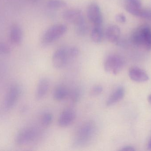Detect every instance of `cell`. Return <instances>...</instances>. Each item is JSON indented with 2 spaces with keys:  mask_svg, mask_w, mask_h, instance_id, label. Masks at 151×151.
<instances>
[{
  "mask_svg": "<svg viewBox=\"0 0 151 151\" xmlns=\"http://www.w3.org/2000/svg\"><path fill=\"white\" fill-rule=\"evenodd\" d=\"M11 52L10 48L9 45L4 43L0 41V55L7 56Z\"/></svg>",
  "mask_w": 151,
  "mask_h": 151,
  "instance_id": "23",
  "label": "cell"
},
{
  "mask_svg": "<svg viewBox=\"0 0 151 151\" xmlns=\"http://www.w3.org/2000/svg\"><path fill=\"white\" fill-rule=\"evenodd\" d=\"M131 41L136 46L146 50L151 49V28L142 26L135 30L131 37Z\"/></svg>",
  "mask_w": 151,
  "mask_h": 151,
  "instance_id": "2",
  "label": "cell"
},
{
  "mask_svg": "<svg viewBox=\"0 0 151 151\" xmlns=\"http://www.w3.org/2000/svg\"><path fill=\"white\" fill-rule=\"evenodd\" d=\"M39 136L37 129L33 127L25 128L17 134L14 142L17 146H23L32 143L38 139Z\"/></svg>",
  "mask_w": 151,
  "mask_h": 151,
  "instance_id": "4",
  "label": "cell"
},
{
  "mask_svg": "<svg viewBox=\"0 0 151 151\" xmlns=\"http://www.w3.org/2000/svg\"><path fill=\"white\" fill-rule=\"evenodd\" d=\"M63 19L74 25L85 21L82 12L79 9H68L63 13Z\"/></svg>",
  "mask_w": 151,
  "mask_h": 151,
  "instance_id": "9",
  "label": "cell"
},
{
  "mask_svg": "<svg viewBox=\"0 0 151 151\" xmlns=\"http://www.w3.org/2000/svg\"><path fill=\"white\" fill-rule=\"evenodd\" d=\"M49 87L50 82L47 78H42L40 80L35 92V98L37 100H41L45 96Z\"/></svg>",
  "mask_w": 151,
  "mask_h": 151,
  "instance_id": "12",
  "label": "cell"
},
{
  "mask_svg": "<svg viewBox=\"0 0 151 151\" xmlns=\"http://www.w3.org/2000/svg\"><path fill=\"white\" fill-rule=\"evenodd\" d=\"M70 59L68 52V48H61L57 50L52 56L53 66L57 69H62L67 64Z\"/></svg>",
  "mask_w": 151,
  "mask_h": 151,
  "instance_id": "6",
  "label": "cell"
},
{
  "mask_svg": "<svg viewBox=\"0 0 151 151\" xmlns=\"http://www.w3.org/2000/svg\"><path fill=\"white\" fill-rule=\"evenodd\" d=\"M1 111H0V117H1Z\"/></svg>",
  "mask_w": 151,
  "mask_h": 151,
  "instance_id": "32",
  "label": "cell"
},
{
  "mask_svg": "<svg viewBox=\"0 0 151 151\" xmlns=\"http://www.w3.org/2000/svg\"><path fill=\"white\" fill-rule=\"evenodd\" d=\"M125 94V90L123 87L117 88L107 99L106 101V106H111L119 102L124 97Z\"/></svg>",
  "mask_w": 151,
  "mask_h": 151,
  "instance_id": "15",
  "label": "cell"
},
{
  "mask_svg": "<svg viewBox=\"0 0 151 151\" xmlns=\"http://www.w3.org/2000/svg\"><path fill=\"white\" fill-rule=\"evenodd\" d=\"M126 10L130 14L138 17L142 9L141 0H124Z\"/></svg>",
  "mask_w": 151,
  "mask_h": 151,
  "instance_id": "14",
  "label": "cell"
},
{
  "mask_svg": "<svg viewBox=\"0 0 151 151\" xmlns=\"http://www.w3.org/2000/svg\"><path fill=\"white\" fill-rule=\"evenodd\" d=\"M70 98L73 103H76L80 101L82 97V91L81 89L79 87L74 88L70 93Z\"/></svg>",
  "mask_w": 151,
  "mask_h": 151,
  "instance_id": "20",
  "label": "cell"
},
{
  "mask_svg": "<svg viewBox=\"0 0 151 151\" xmlns=\"http://www.w3.org/2000/svg\"><path fill=\"white\" fill-rule=\"evenodd\" d=\"M96 131V124L92 121H88L83 123L76 133L73 144L78 147L86 146L93 140Z\"/></svg>",
  "mask_w": 151,
  "mask_h": 151,
  "instance_id": "1",
  "label": "cell"
},
{
  "mask_svg": "<svg viewBox=\"0 0 151 151\" xmlns=\"http://www.w3.org/2000/svg\"><path fill=\"white\" fill-rule=\"evenodd\" d=\"M27 110V107L26 106H23L20 109V112L21 113H24L26 112Z\"/></svg>",
  "mask_w": 151,
  "mask_h": 151,
  "instance_id": "29",
  "label": "cell"
},
{
  "mask_svg": "<svg viewBox=\"0 0 151 151\" xmlns=\"http://www.w3.org/2000/svg\"><path fill=\"white\" fill-rule=\"evenodd\" d=\"M124 65L123 59L119 55L114 54L108 56L106 59L104 68L107 72L115 75L120 72Z\"/></svg>",
  "mask_w": 151,
  "mask_h": 151,
  "instance_id": "5",
  "label": "cell"
},
{
  "mask_svg": "<svg viewBox=\"0 0 151 151\" xmlns=\"http://www.w3.org/2000/svg\"><path fill=\"white\" fill-rule=\"evenodd\" d=\"M135 150L134 147L131 146H126L122 147L120 151H134Z\"/></svg>",
  "mask_w": 151,
  "mask_h": 151,
  "instance_id": "28",
  "label": "cell"
},
{
  "mask_svg": "<svg viewBox=\"0 0 151 151\" xmlns=\"http://www.w3.org/2000/svg\"><path fill=\"white\" fill-rule=\"evenodd\" d=\"M69 95V91L65 86H58L54 90L53 98L55 101H61L65 99Z\"/></svg>",
  "mask_w": 151,
  "mask_h": 151,
  "instance_id": "17",
  "label": "cell"
},
{
  "mask_svg": "<svg viewBox=\"0 0 151 151\" xmlns=\"http://www.w3.org/2000/svg\"><path fill=\"white\" fill-rule=\"evenodd\" d=\"M120 29L115 25L108 26L106 30L105 35L107 40L113 43H117L119 42L120 35Z\"/></svg>",
  "mask_w": 151,
  "mask_h": 151,
  "instance_id": "13",
  "label": "cell"
},
{
  "mask_svg": "<svg viewBox=\"0 0 151 151\" xmlns=\"http://www.w3.org/2000/svg\"><path fill=\"white\" fill-rule=\"evenodd\" d=\"M53 117L52 114L50 113H44L42 118V123L44 126H48L53 121Z\"/></svg>",
  "mask_w": 151,
  "mask_h": 151,
  "instance_id": "22",
  "label": "cell"
},
{
  "mask_svg": "<svg viewBox=\"0 0 151 151\" xmlns=\"http://www.w3.org/2000/svg\"><path fill=\"white\" fill-rule=\"evenodd\" d=\"M91 40L96 43L102 42L104 38V32L102 26H94L91 33Z\"/></svg>",
  "mask_w": 151,
  "mask_h": 151,
  "instance_id": "18",
  "label": "cell"
},
{
  "mask_svg": "<svg viewBox=\"0 0 151 151\" xmlns=\"http://www.w3.org/2000/svg\"><path fill=\"white\" fill-rule=\"evenodd\" d=\"M129 75L132 80L136 82H145L149 79L146 72L138 67H131L129 72Z\"/></svg>",
  "mask_w": 151,
  "mask_h": 151,
  "instance_id": "11",
  "label": "cell"
},
{
  "mask_svg": "<svg viewBox=\"0 0 151 151\" xmlns=\"http://www.w3.org/2000/svg\"><path fill=\"white\" fill-rule=\"evenodd\" d=\"M140 17L147 19L151 20V10L142 9Z\"/></svg>",
  "mask_w": 151,
  "mask_h": 151,
  "instance_id": "26",
  "label": "cell"
},
{
  "mask_svg": "<svg viewBox=\"0 0 151 151\" xmlns=\"http://www.w3.org/2000/svg\"><path fill=\"white\" fill-rule=\"evenodd\" d=\"M76 118L75 111L71 108L65 109L62 112L58 118L59 126L62 127H67L70 125Z\"/></svg>",
  "mask_w": 151,
  "mask_h": 151,
  "instance_id": "10",
  "label": "cell"
},
{
  "mask_svg": "<svg viewBox=\"0 0 151 151\" xmlns=\"http://www.w3.org/2000/svg\"><path fill=\"white\" fill-rule=\"evenodd\" d=\"M148 148L149 150H151V139L148 144Z\"/></svg>",
  "mask_w": 151,
  "mask_h": 151,
  "instance_id": "30",
  "label": "cell"
},
{
  "mask_svg": "<svg viewBox=\"0 0 151 151\" xmlns=\"http://www.w3.org/2000/svg\"><path fill=\"white\" fill-rule=\"evenodd\" d=\"M9 37L10 40L13 44L18 45L21 42L23 38V32L18 25H14L11 27Z\"/></svg>",
  "mask_w": 151,
  "mask_h": 151,
  "instance_id": "16",
  "label": "cell"
},
{
  "mask_svg": "<svg viewBox=\"0 0 151 151\" xmlns=\"http://www.w3.org/2000/svg\"><path fill=\"white\" fill-rule=\"evenodd\" d=\"M103 91V87L101 85H97L94 86L91 90L90 94L93 96L100 95Z\"/></svg>",
  "mask_w": 151,
  "mask_h": 151,
  "instance_id": "24",
  "label": "cell"
},
{
  "mask_svg": "<svg viewBox=\"0 0 151 151\" xmlns=\"http://www.w3.org/2000/svg\"><path fill=\"white\" fill-rule=\"evenodd\" d=\"M148 101L149 102V103L151 104V95H149V97H148Z\"/></svg>",
  "mask_w": 151,
  "mask_h": 151,
  "instance_id": "31",
  "label": "cell"
},
{
  "mask_svg": "<svg viewBox=\"0 0 151 151\" xmlns=\"http://www.w3.org/2000/svg\"><path fill=\"white\" fill-rule=\"evenodd\" d=\"M88 19L94 26H102L103 17L99 5L93 2L89 4L87 9Z\"/></svg>",
  "mask_w": 151,
  "mask_h": 151,
  "instance_id": "8",
  "label": "cell"
},
{
  "mask_svg": "<svg viewBox=\"0 0 151 151\" xmlns=\"http://www.w3.org/2000/svg\"><path fill=\"white\" fill-rule=\"evenodd\" d=\"M67 31V26L64 24H57L50 27L42 37V44L43 46L50 44L64 35Z\"/></svg>",
  "mask_w": 151,
  "mask_h": 151,
  "instance_id": "3",
  "label": "cell"
},
{
  "mask_svg": "<svg viewBox=\"0 0 151 151\" xmlns=\"http://www.w3.org/2000/svg\"><path fill=\"white\" fill-rule=\"evenodd\" d=\"M76 33L81 36L85 35L88 32V25L85 21L75 25Z\"/></svg>",
  "mask_w": 151,
  "mask_h": 151,
  "instance_id": "21",
  "label": "cell"
},
{
  "mask_svg": "<svg viewBox=\"0 0 151 151\" xmlns=\"http://www.w3.org/2000/svg\"><path fill=\"white\" fill-rule=\"evenodd\" d=\"M115 19L118 22L121 23H125L126 21V17L122 13L117 14L115 17Z\"/></svg>",
  "mask_w": 151,
  "mask_h": 151,
  "instance_id": "27",
  "label": "cell"
},
{
  "mask_svg": "<svg viewBox=\"0 0 151 151\" xmlns=\"http://www.w3.org/2000/svg\"><path fill=\"white\" fill-rule=\"evenodd\" d=\"M67 3L64 0H49L47 3V6L51 9H59L65 7Z\"/></svg>",
  "mask_w": 151,
  "mask_h": 151,
  "instance_id": "19",
  "label": "cell"
},
{
  "mask_svg": "<svg viewBox=\"0 0 151 151\" xmlns=\"http://www.w3.org/2000/svg\"><path fill=\"white\" fill-rule=\"evenodd\" d=\"M68 52L70 59L75 58L78 56L79 54V50L78 48L74 46L68 48Z\"/></svg>",
  "mask_w": 151,
  "mask_h": 151,
  "instance_id": "25",
  "label": "cell"
},
{
  "mask_svg": "<svg viewBox=\"0 0 151 151\" xmlns=\"http://www.w3.org/2000/svg\"><path fill=\"white\" fill-rule=\"evenodd\" d=\"M21 93L20 86L18 84L12 85L4 100V108L7 110L13 108L18 100Z\"/></svg>",
  "mask_w": 151,
  "mask_h": 151,
  "instance_id": "7",
  "label": "cell"
}]
</instances>
